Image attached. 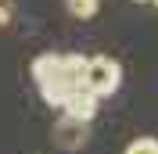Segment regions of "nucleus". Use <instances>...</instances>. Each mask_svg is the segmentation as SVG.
Here are the masks:
<instances>
[{
    "label": "nucleus",
    "instance_id": "f257e3e1",
    "mask_svg": "<svg viewBox=\"0 0 158 154\" xmlns=\"http://www.w3.org/2000/svg\"><path fill=\"white\" fill-rule=\"evenodd\" d=\"M118 86H122V65H118L115 58H104V54H97V58H86L83 90H90V93L101 100V97H111Z\"/></svg>",
    "mask_w": 158,
    "mask_h": 154
},
{
    "label": "nucleus",
    "instance_id": "f03ea898",
    "mask_svg": "<svg viewBox=\"0 0 158 154\" xmlns=\"http://www.w3.org/2000/svg\"><path fill=\"white\" fill-rule=\"evenodd\" d=\"M97 104H101V100L90 93V90L76 86V90L69 93V100H65L61 107H65V118H72V122H79V125H86L90 118L97 115Z\"/></svg>",
    "mask_w": 158,
    "mask_h": 154
},
{
    "label": "nucleus",
    "instance_id": "7ed1b4c3",
    "mask_svg": "<svg viewBox=\"0 0 158 154\" xmlns=\"http://www.w3.org/2000/svg\"><path fill=\"white\" fill-rule=\"evenodd\" d=\"M36 86H40V93H43V100H47L50 107H61L65 100H69V93L76 90L61 72H58V75H50V79H43V83H36Z\"/></svg>",
    "mask_w": 158,
    "mask_h": 154
},
{
    "label": "nucleus",
    "instance_id": "20e7f679",
    "mask_svg": "<svg viewBox=\"0 0 158 154\" xmlns=\"http://www.w3.org/2000/svg\"><path fill=\"white\" fill-rule=\"evenodd\" d=\"M54 136H58V144H61V147L76 151V147H83V140H86V125L72 122V118H61V122L54 125Z\"/></svg>",
    "mask_w": 158,
    "mask_h": 154
},
{
    "label": "nucleus",
    "instance_id": "39448f33",
    "mask_svg": "<svg viewBox=\"0 0 158 154\" xmlns=\"http://www.w3.org/2000/svg\"><path fill=\"white\" fill-rule=\"evenodd\" d=\"M58 72H61V54H40V58H32V79L36 83L58 75Z\"/></svg>",
    "mask_w": 158,
    "mask_h": 154
},
{
    "label": "nucleus",
    "instance_id": "423d86ee",
    "mask_svg": "<svg viewBox=\"0 0 158 154\" xmlns=\"http://www.w3.org/2000/svg\"><path fill=\"white\" fill-rule=\"evenodd\" d=\"M83 72H86V58L83 54H65L61 58V75L69 79L72 86H83Z\"/></svg>",
    "mask_w": 158,
    "mask_h": 154
},
{
    "label": "nucleus",
    "instance_id": "0eeeda50",
    "mask_svg": "<svg viewBox=\"0 0 158 154\" xmlns=\"http://www.w3.org/2000/svg\"><path fill=\"white\" fill-rule=\"evenodd\" d=\"M65 7H69V14L72 18H94L97 14V7H101V0H65Z\"/></svg>",
    "mask_w": 158,
    "mask_h": 154
},
{
    "label": "nucleus",
    "instance_id": "6e6552de",
    "mask_svg": "<svg viewBox=\"0 0 158 154\" xmlns=\"http://www.w3.org/2000/svg\"><path fill=\"white\" fill-rule=\"evenodd\" d=\"M126 154H158V140L155 136H137V140L126 147Z\"/></svg>",
    "mask_w": 158,
    "mask_h": 154
},
{
    "label": "nucleus",
    "instance_id": "1a4fd4ad",
    "mask_svg": "<svg viewBox=\"0 0 158 154\" xmlns=\"http://www.w3.org/2000/svg\"><path fill=\"white\" fill-rule=\"evenodd\" d=\"M7 22H11V11H7V4H0V29H4Z\"/></svg>",
    "mask_w": 158,
    "mask_h": 154
},
{
    "label": "nucleus",
    "instance_id": "9d476101",
    "mask_svg": "<svg viewBox=\"0 0 158 154\" xmlns=\"http://www.w3.org/2000/svg\"><path fill=\"white\" fill-rule=\"evenodd\" d=\"M151 4H155V7H158V0H151Z\"/></svg>",
    "mask_w": 158,
    "mask_h": 154
},
{
    "label": "nucleus",
    "instance_id": "9b49d317",
    "mask_svg": "<svg viewBox=\"0 0 158 154\" xmlns=\"http://www.w3.org/2000/svg\"><path fill=\"white\" fill-rule=\"evenodd\" d=\"M137 4H144V0H137Z\"/></svg>",
    "mask_w": 158,
    "mask_h": 154
}]
</instances>
